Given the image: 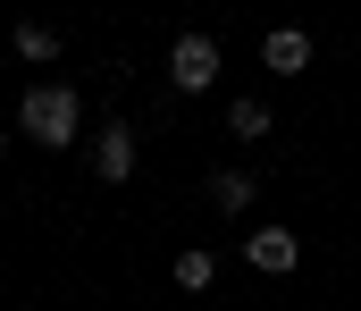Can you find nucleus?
I'll return each mask as SVG.
<instances>
[{"mask_svg":"<svg viewBox=\"0 0 361 311\" xmlns=\"http://www.w3.org/2000/svg\"><path fill=\"white\" fill-rule=\"evenodd\" d=\"M17 126H25V143L68 152V143H76V126H85V93H76V85H34V93L17 102Z\"/></svg>","mask_w":361,"mask_h":311,"instance_id":"obj_1","label":"nucleus"},{"mask_svg":"<svg viewBox=\"0 0 361 311\" xmlns=\"http://www.w3.org/2000/svg\"><path fill=\"white\" fill-rule=\"evenodd\" d=\"M169 85H177V93H210V85H219V42H210V34H177Z\"/></svg>","mask_w":361,"mask_h":311,"instance_id":"obj_2","label":"nucleus"},{"mask_svg":"<svg viewBox=\"0 0 361 311\" xmlns=\"http://www.w3.org/2000/svg\"><path fill=\"white\" fill-rule=\"evenodd\" d=\"M92 177H101V185L135 177V126H101V143H92Z\"/></svg>","mask_w":361,"mask_h":311,"instance_id":"obj_3","label":"nucleus"},{"mask_svg":"<svg viewBox=\"0 0 361 311\" xmlns=\"http://www.w3.org/2000/svg\"><path fill=\"white\" fill-rule=\"evenodd\" d=\"M261 59H269V76H302L311 68V34L302 25H277V34H261Z\"/></svg>","mask_w":361,"mask_h":311,"instance_id":"obj_4","label":"nucleus"},{"mask_svg":"<svg viewBox=\"0 0 361 311\" xmlns=\"http://www.w3.org/2000/svg\"><path fill=\"white\" fill-rule=\"evenodd\" d=\"M244 252H252V269H269V278H286V269L302 261V244H294V227H261V236H252Z\"/></svg>","mask_w":361,"mask_h":311,"instance_id":"obj_5","label":"nucleus"},{"mask_svg":"<svg viewBox=\"0 0 361 311\" xmlns=\"http://www.w3.org/2000/svg\"><path fill=\"white\" fill-rule=\"evenodd\" d=\"M227 126H235L244 143H261V135H269V102H252V93H244V102H227Z\"/></svg>","mask_w":361,"mask_h":311,"instance_id":"obj_6","label":"nucleus"},{"mask_svg":"<svg viewBox=\"0 0 361 311\" xmlns=\"http://www.w3.org/2000/svg\"><path fill=\"white\" fill-rule=\"evenodd\" d=\"M210 202H219V210H244V202H252V177H244V169H219V177H210Z\"/></svg>","mask_w":361,"mask_h":311,"instance_id":"obj_7","label":"nucleus"},{"mask_svg":"<svg viewBox=\"0 0 361 311\" xmlns=\"http://www.w3.org/2000/svg\"><path fill=\"white\" fill-rule=\"evenodd\" d=\"M17 59H59V25H17Z\"/></svg>","mask_w":361,"mask_h":311,"instance_id":"obj_8","label":"nucleus"},{"mask_svg":"<svg viewBox=\"0 0 361 311\" xmlns=\"http://www.w3.org/2000/svg\"><path fill=\"white\" fill-rule=\"evenodd\" d=\"M219 269H210V252H177V286H210Z\"/></svg>","mask_w":361,"mask_h":311,"instance_id":"obj_9","label":"nucleus"},{"mask_svg":"<svg viewBox=\"0 0 361 311\" xmlns=\"http://www.w3.org/2000/svg\"><path fill=\"white\" fill-rule=\"evenodd\" d=\"M0 143H8V126H0Z\"/></svg>","mask_w":361,"mask_h":311,"instance_id":"obj_10","label":"nucleus"}]
</instances>
